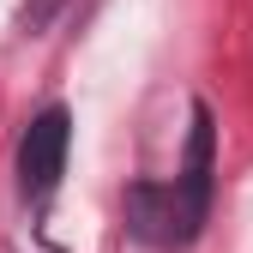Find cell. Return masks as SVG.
<instances>
[{
    "instance_id": "obj_1",
    "label": "cell",
    "mask_w": 253,
    "mask_h": 253,
    "mask_svg": "<svg viewBox=\"0 0 253 253\" xmlns=\"http://www.w3.org/2000/svg\"><path fill=\"white\" fill-rule=\"evenodd\" d=\"M67 145H73V121L67 109H42L37 121H30V133L18 145V181L30 199H48L60 175H67Z\"/></svg>"
},
{
    "instance_id": "obj_2",
    "label": "cell",
    "mask_w": 253,
    "mask_h": 253,
    "mask_svg": "<svg viewBox=\"0 0 253 253\" xmlns=\"http://www.w3.org/2000/svg\"><path fill=\"white\" fill-rule=\"evenodd\" d=\"M205 205H211V115L193 109V133H187V163H181V181L169 193V235H193L205 223Z\"/></svg>"
}]
</instances>
